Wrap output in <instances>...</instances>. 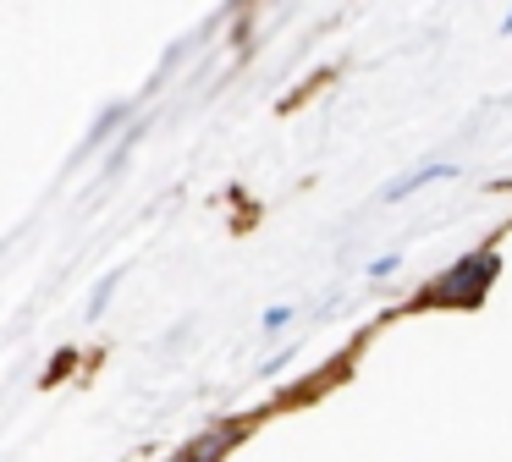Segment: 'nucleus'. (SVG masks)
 I'll return each mask as SVG.
<instances>
[{"instance_id":"obj_1","label":"nucleus","mask_w":512,"mask_h":462,"mask_svg":"<svg viewBox=\"0 0 512 462\" xmlns=\"http://www.w3.org/2000/svg\"><path fill=\"white\" fill-rule=\"evenodd\" d=\"M452 176H457V165H446V160H430L424 171H413V176H397V182H391L386 193H380V204H402L408 193H424L430 182H452Z\"/></svg>"},{"instance_id":"obj_2","label":"nucleus","mask_w":512,"mask_h":462,"mask_svg":"<svg viewBox=\"0 0 512 462\" xmlns=\"http://www.w3.org/2000/svg\"><path fill=\"white\" fill-rule=\"evenodd\" d=\"M292 314H298L292 303H270L265 314H259V330H265V336H281V330L292 325Z\"/></svg>"},{"instance_id":"obj_3","label":"nucleus","mask_w":512,"mask_h":462,"mask_svg":"<svg viewBox=\"0 0 512 462\" xmlns=\"http://www.w3.org/2000/svg\"><path fill=\"white\" fill-rule=\"evenodd\" d=\"M397 270H402V253H380V259H369V281H391Z\"/></svg>"}]
</instances>
